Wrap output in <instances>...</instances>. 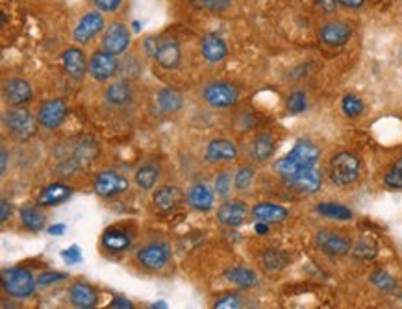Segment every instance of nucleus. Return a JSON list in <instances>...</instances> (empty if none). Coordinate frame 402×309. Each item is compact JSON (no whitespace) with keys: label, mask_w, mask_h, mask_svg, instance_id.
Segmentation results:
<instances>
[{"label":"nucleus","mask_w":402,"mask_h":309,"mask_svg":"<svg viewBox=\"0 0 402 309\" xmlns=\"http://www.w3.org/2000/svg\"><path fill=\"white\" fill-rule=\"evenodd\" d=\"M184 202V193L176 186H160L152 193V206L160 213H171L180 208Z\"/></svg>","instance_id":"nucleus-20"},{"label":"nucleus","mask_w":402,"mask_h":309,"mask_svg":"<svg viewBox=\"0 0 402 309\" xmlns=\"http://www.w3.org/2000/svg\"><path fill=\"white\" fill-rule=\"evenodd\" d=\"M2 124L17 141H28L38 134V117H34L26 108H8L2 117Z\"/></svg>","instance_id":"nucleus-3"},{"label":"nucleus","mask_w":402,"mask_h":309,"mask_svg":"<svg viewBox=\"0 0 402 309\" xmlns=\"http://www.w3.org/2000/svg\"><path fill=\"white\" fill-rule=\"evenodd\" d=\"M62 67L69 78L80 80L89 73V60L80 47H69V49L63 50Z\"/></svg>","instance_id":"nucleus-19"},{"label":"nucleus","mask_w":402,"mask_h":309,"mask_svg":"<svg viewBox=\"0 0 402 309\" xmlns=\"http://www.w3.org/2000/svg\"><path fill=\"white\" fill-rule=\"evenodd\" d=\"M73 197V187L69 184H63V182H54L43 187V191L39 193L36 204L41 208H54V206L65 204L69 198Z\"/></svg>","instance_id":"nucleus-25"},{"label":"nucleus","mask_w":402,"mask_h":309,"mask_svg":"<svg viewBox=\"0 0 402 309\" xmlns=\"http://www.w3.org/2000/svg\"><path fill=\"white\" fill-rule=\"evenodd\" d=\"M289 189H293L302 195H315L323 186V174L319 173V169H308V171H302V173L295 174L293 178H289L284 182Z\"/></svg>","instance_id":"nucleus-21"},{"label":"nucleus","mask_w":402,"mask_h":309,"mask_svg":"<svg viewBox=\"0 0 402 309\" xmlns=\"http://www.w3.org/2000/svg\"><path fill=\"white\" fill-rule=\"evenodd\" d=\"M160 178H162V167L156 161H145L134 173V182L141 191H152L158 186Z\"/></svg>","instance_id":"nucleus-28"},{"label":"nucleus","mask_w":402,"mask_h":309,"mask_svg":"<svg viewBox=\"0 0 402 309\" xmlns=\"http://www.w3.org/2000/svg\"><path fill=\"white\" fill-rule=\"evenodd\" d=\"M352 38V28L343 21H330L321 26L319 41L327 45L330 49H340L345 47Z\"/></svg>","instance_id":"nucleus-17"},{"label":"nucleus","mask_w":402,"mask_h":309,"mask_svg":"<svg viewBox=\"0 0 402 309\" xmlns=\"http://www.w3.org/2000/svg\"><path fill=\"white\" fill-rule=\"evenodd\" d=\"M315 211L319 213L321 217H325V219H332V221H341V223H345V221H351L352 219V211L343 204H338V202H321L317 204Z\"/></svg>","instance_id":"nucleus-34"},{"label":"nucleus","mask_w":402,"mask_h":309,"mask_svg":"<svg viewBox=\"0 0 402 309\" xmlns=\"http://www.w3.org/2000/svg\"><path fill=\"white\" fill-rule=\"evenodd\" d=\"M134 86L130 80H114L108 84L106 91H104V100L108 106L112 108H126L134 102Z\"/></svg>","instance_id":"nucleus-22"},{"label":"nucleus","mask_w":402,"mask_h":309,"mask_svg":"<svg viewBox=\"0 0 402 309\" xmlns=\"http://www.w3.org/2000/svg\"><path fill=\"white\" fill-rule=\"evenodd\" d=\"M215 195L223 200H227L234 191V174L230 171H221L214 180Z\"/></svg>","instance_id":"nucleus-37"},{"label":"nucleus","mask_w":402,"mask_h":309,"mask_svg":"<svg viewBox=\"0 0 402 309\" xmlns=\"http://www.w3.org/2000/svg\"><path fill=\"white\" fill-rule=\"evenodd\" d=\"M62 258L67 261L69 265H75V263H80V261H82V250H80L78 245H73V247H69L67 250H63Z\"/></svg>","instance_id":"nucleus-47"},{"label":"nucleus","mask_w":402,"mask_h":309,"mask_svg":"<svg viewBox=\"0 0 402 309\" xmlns=\"http://www.w3.org/2000/svg\"><path fill=\"white\" fill-rule=\"evenodd\" d=\"M69 115V106L63 99L45 100L38 110V123L45 130H58Z\"/></svg>","instance_id":"nucleus-11"},{"label":"nucleus","mask_w":402,"mask_h":309,"mask_svg":"<svg viewBox=\"0 0 402 309\" xmlns=\"http://www.w3.org/2000/svg\"><path fill=\"white\" fill-rule=\"evenodd\" d=\"M214 308H217V309L243 308V300H241V297H239V295H236V293H227V295H223V297L215 300Z\"/></svg>","instance_id":"nucleus-42"},{"label":"nucleus","mask_w":402,"mask_h":309,"mask_svg":"<svg viewBox=\"0 0 402 309\" xmlns=\"http://www.w3.org/2000/svg\"><path fill=\"white\" fill-rule=\"evenodd\" d=\"M0 158H2V160H0V174L4 176V174L8 173V161H10V152H8V150L4 149V147H2Z\"/></svg>","instance_id":"nucleus-53"},{"label":"nucleus","mask_w":402,"mask_h":309,"mask_svg":"<svg viewBox=\"0 0 402 309\" xmlns=\"http://www.w3.org/2000/svg\"><path fill=\"white\" fill-rule=\"evenodd\" d=\"M393 167L399 169V171H401V173H402V158H399V160L395 161V165H393Z\"/></svg>","instance_id":"nucleus-56"},{"label":"nucleus","mask_w":402,"mask_h":309,"mask_svg":"<svg viewBox=\"0 0 402 309\" xmlns=\"http://www.w3.org/2000/svg\"><path fill=\"white\" fill-rule=\"evenodd\" d=\"M256 180V171L252 165H241V167L234 173V191L245 193L254 186Z\"/></svg>","instance_id":"nucleus-36"},{"label":"nucleus","mask_w":402,"mask_h":309,"mask_svg":"<svg viewBox=\"0 0 402 309\" xmlns=\"http://www.w3.org/2000/svg\"><path fill=\"white\" fill-rule=\"evenodd\" d=\"M201 4L212 13H225L230 10L234 0H201Z\"/></svg>","instance_id":"nucleus-43"},{"label":"nucleus","mask_w":402,"mask_h":309,"mask_svg":"<svg viewBox=\"0 0 402 309\" xmlns=\"http://www.w3.org/2000/svg\"><path fill=\"white\" fill-rule=\"evenodd\" d=\"M204 158L208 163H214V165L234 163L239 158V149L238 145L228 137H215L208 143Z\"/></svg>","instance_id":"nucleus-16"},{"label":"nucleus","mask_w":402,"mask_h":309,"mask_svg":"<svg viewBox=\"0 0 402 309\" xmlns=\"http://www.w3.org/2000/svg\"><path fill=\"white\" fill-rule=\"evenodd\" d=\"M384 184L386 187H390V189H402V173L399 169H391L388 173L384 174Z\"/></svg>","instance_id":"nucleus-44"},{"label":"nucleus","mask_w":402,"mask_h":309,"mask_svg":"<svg viewBox=\"0 0 402 309\" xmlns=\"http://www.w3.org/2000/svg\"><path fill=\"white\" fill-rule=\"evenodd\" d=\"M19 219L21 224L25 226L28 232L32 234H38L41 230L45 228V224H47V215H45V211L41 210V206H26L23 210L19 211Z\"/></svg>","instance_id":"nucleus-31"},{"label":"nucleus","mask_w":402,"mask_h":309,"mask_svg":"<svg viewBox=\"0 0 402 309\" xmlns=\"http://www.w3.org/2000/svg\"><path fill=\"white\" fill-rule=\"evenodd\" d=\"M154 62L165 71H175L182 62V49L175 38H160Z\"/></svg>","instance_id":"nucleus-18"},{"label":"nucleus","mask_w":402,"mask_h":309,"mask_svg":"<svg viewBox=\"0 0 402 309\" xmlns=\"http://www.w3.org/2000/svg\"><path fill=\"white\" fill-rule=\"evenodd\" d=\"M132 234L128 230L121 228V226H114V228H108L101 237V245L104 250L112 254H123L126 250L132 248Z\"/></svg>","instance_id":"nucleus-24"},{"label":"nucleus","mask_w":402,"mask_h":309,"mask_svg":"<svg viewBox=\"0 0 402 309\" xmlns=\"http://www.w3.org/2000/svg\"><path fill=\"white\" fill-rule=\"evenodd\" d=\"M360 169H362V161L354 152H340L330 161L328 174L334 186L349 187L354 182H358Z\"/></svg>","instance_id":"nucleus-4"},{"label":"nucleus","mask_w":402,"mask_h":309,"mask_svg":"<svg viewBox=\"0 0 402 309\" xmlns=\"http://www.w3.org/2000/svg\"><path fill=\"white\" fill-rule=\"evenodd\" d=\"M119 56H115L112 52L101 49L95 50L91 58H89V76L99 84L110 82L117 73H119L121 63L117 60Z\"/></svg>","instance_id":"nucleus-8"},{"label":"nucleus","mask_w":402,"mask_h":309,"mask_svg":"<svg viewBox=\"0 0 402 309\" xmlns=\"http://www.w3.org/2000/svg\"><path fill=\"white\" fill-rule=\"evenodd\" d=\"M321 160V149L315 143L308 141V139H299L295 143V147L289 150L288 154L277 160L275 163V171L280 178L286 180L293 178L295 174L302 173V171H308V169H315Z\"/></svg>","instance_id":"nucleus-1"},{"label":"nucleus","mask_w":402,"mask_h":309,"mask_svg":"<svg viewBox=\"0 0 402 309\" xmlns=\"http://www.w3.org/2000/svg\"><path fill=\"white\" fill-rule=\"evenodd\" d=\"M12 217V204L8 202L6 198L0 200V223H8V219Z\"/></svg>","instance_id":"nucleus-50"},{"label":"nucleus","mask_w":402,"mask_h":309,"mask_svg":"<svg viewBox=\"0 0 402 309\" xmlns=\"http://www.w3.org/2000/svg\"><path fill=\"white\" fill-rule=\"evenodd\" d=\"M225 280L228 284H232L234 287H238L241 291L252 289L258 285V274L256 271H252L251 267H243V265H236L230 267L225 271Z\"/></svg>","instance_id":"nucleus-29"},{"label":"nucleus","mask_w":402,"mask_h":309,"mask_svg":"<svg viewBox=\"0 0 402 309\" xmlns=\"http://www.w3.org/2000/svg\"><path fill=\"white\" fill-rule=\"evenodd\" d=\"M286 108L291 115H301L308 110V97L304 91H293L286 100Z\"/></svg>","instance_id":"nucleus-40"},{"label":"nucleus","mask_w":402,"mask_h":309,"mask_svg":"<svg viewBox=\"0 0 402 309\" xmlns=\"http://www.w3.org/2000/svg\"><path fill=\"white\" fill-rule=\"evenodd\" d=\"M201 52L208 63H221L228 58V45L217 34H206L201 39Z\"/></svg>","instance_id":"nucleus-27"},{"label":"nucleus","mask_w":402,"mask_h":309,"mask_svg":"<svg viewBox=\"0 0 402 309\" xmlns=\"http://www.w3.org/2000/svg\"><path fill=\"white\" fill-rule=\"evenodd\" d=\"M289 261H291L289 254L284 252V250H278V248H271V250H265L262 254V265H264L267 272L284 271L289 265Z\"/></svg>","instance_id":"nucleus-33"},{"label":"nucleus","mask_w":402,"mask_h":309,"mask_svg":"<svg viewBox=\"0 0 402 309\" xmlns=\"http://www.w3.org/2000/svg\"><path fill=\"white\" fill-rule=\"evenodd\" d=\"M106 28V21L104 15L99 10H91L86 15L80 17V21L76 23L75 30H73V39L78 45H88L93 38H97L101 32Z\"/></svg>","instance_id":"nucleus-14"},{"label":"nucleus","mask_w":402,"mask_h":309,"mask_svg":"<svg viewBox=\"0 0 402 309\" xmlns=\"http://www.w3.org/2000/svg\"><path fill=\"white\" fill-rule=\"evenodd\" d=\"M315 245L321 252H325L327 256L332 258H341L351 252L352 243L349 237L338 234L334 230H319L315 235Z\"/></svg>","instance_id":"nucleus-15"},{"label":"nucleus","mask_w":402,"mask_h":309,"mask_svg":"<svg viewBox=\"0 0 402 309\" xmlns=\"http://www.w3.org/2000/svg\"><path fill=\"white\" fill-rule=\"evenodd\" d=\"M151 108L152 113L158 117H171L182 112L184 97L180 91H176L173 87H162L152 97Z\"/></svg>","instance_id":"nucleus-12"},{"label":"nucleus","mask_w":402,"mask_h":309,"mask_svg":"<svg viewBox=\"0 0 402 309\" xmlns=\"http://www.w3.org/2000/svg\"><path fill=\"white\" fill-rule=\"evenodd\" d=\"M202 100L212 110H230L239 102V89L232 82L214 80L202 87Z\"/></svg>","instance_id":"nucleus-5"},{"label":"nucleus","mask_w":402,"mask_h":309,"mask_svg":"<svg viewBox=\"0 0 402 309\" xmlns=\"http://www.w3.org/2000/svg\"><path fill=\"white\" fill-rule=\"evenodd\" d=\"M136 261L143 267L145 271H164L171 261V247L164 241L149 243L136 252Z\"/></svg>","instance_id":"nucleus-6"},{"label":"nucleus","mask_w":402,"mask_h":309,"mask_svg":"<svg viewBox=\"0 0 402 309\" xmlns=\"http://www.w3.org/2000/svg\"><path fill=\"white\" fill-rule=\"evenodd\" d=\"M65 278H67L65 272H43V274L38 276V285H52L58 284V282H63Z\"/></svg>","instance_id":"nucleus-46"},{"label":"nucleus","mask_w":402,"mask_h":309,"mask_svg":"<svg viewBox=\"0 0 402 309\" xmlns=\"http://www.w3.org/2000/svg\"><path fill=\"white\" fill-rule=\"evenodd\" d=\"M251 215V208L239 198H227L217 208V223L225 228H239L241 224L247 223V219Z\"/></svg>","instance_id":"nucleus-10"},{"label":"nucleus","mask_w":402,"mask_h":309,"mask_svg":"<svg viewBox=\"0 0 402 309\" xmlns=\"http://www.w3.org/2000/svg\"><path fill=\"white\" fill-rule=\"evenodd\" d=\"M289 211L280 204H273V202H260L252 208V217L260 221V223L267 224H280L288 219Z\"/></svg>","instance_id":"nucleus-30"},{"label":"nucleus","mask_w":402,"mask_h":309,"mask_svg":"<svg viewBox=\"0 0 402 309\" xmlns=\"http://www.w3.org/2000/svg\"><path fill=\"white\" fill-rule=\"evenodd\" d=\"M369 280H371V284L375 285L378 291H382V293H390L391 295V293L399 291V284H397V280L391 276L390 272L375 271L371 272Z\"/></svg>","instance_id":"nucleus-38"},{"label":"nucleus","mask_w":402,"mask_h":309,"mask_svg":"<svg viewBox=\"0 0 402 309\" xmlns=\"http://www.w3.org/2000/svg\"><path fill=\"white\" fill-rule=\"evenodd\" d=\"M254 230H256V234H258V235L269 234V224L260 223V221H256V226H254Z\"/></svg>","instance_id":"nucleus-54"},{"label":"nucleus","mask_w":402,"mask_h":309,"mask_svg":"<svg viewBox=\"0 0 402 309\" xmlns=\"http://www.w3.org/2000/svg\"><path fill=\"white\" fill-rule=\"evenodd\" d=\"M158 41H160V38H147L143 41V50L149 58H154V54H156Z\"/></svg>","instance_id":"nucleus-49"},{"label":"nucleus","mask_w":402,"mask_h":309,"mask_svg":"<svg viewBox=\"0 0 402 309\" xmlns=\"http://www.w3.org/2000/svg\"><path fill=\"white\" fill-rule=\"evenodd\" d=\"M186 202L189 208H193L199 213H208L214 210L215 206V191L206 184H195L189 187L186 195Z\"/></svg>","instance_id":"nucleus-26"},{"label":"nucleus","mask_w":402,"mask_h":309,"mask_svg":"<svg viewBox=\"0 0 402 309\" xmlns=\"http://www.w3.org/2000/svg\"><path fill=\"white\" fill-rule=\"evenodd\" d=\"M67 230V226L65 224H54V226H51L49 228V234L51 235H63V232Z\"/></svg>","instance_id":"nucleus-55"},{"label":"nucleus","mask_w":402,"mask_h":309,"mask_svg":"<svg viewBox=\"0 0 402 309\" xmlns=\"http://www.w3.org/2000/svg\"><path fill=\"white\" fill-rule=\"evenodd\" d=\"M95 156H97V145L93 141L91 143H80L75 150V156H73V160L78 163V167L84 165L86 161L95 160Z\"/></svg>","instance_id":"nucleus-41"},{"label":"nucleus","mask_w":402,"mask_h":309,"mask_svg":"<svg viewBox=\"0 0 402 309\" xmlns=\"http://www.w3.org/2000/svg\"><path fill=\"white\" fill-rule=\"evenodd\" d=\"M315 6L323 13H334L338 10V6H340V2L338 0H317Z\"/></svg>","instance_id":"nucleus-48"},{"label":"nucleus","mask_w":402,"mask_h":309,"mask_svg":"<svg viewBox=\"0 0 402 309\" xmlns=\"http://www.w3.org/2000/svg\"><path fill=\"white\" fill-rule=\"evenodd\" d=\"M2 97H4V102L13 108H25L34 100V89H32L30 82L25 78L12 76L2 84Z\"/></svg>","instance_id":"nucleus-13"},{"label":"nucleus","mask_w":402,"mask_h":309,"mask_svg":"<svg viewBox=\"0 0 402 309\" xmlns=\"http://www.w3.org/2000/svg\"><path fill=\"white\" fill-rule=\"evenodd\" d=\"M102 49L112 52L115 56H121L125 54L126 50L130 49L132 45V34L128 30V26L121 21H114L104 28V34H102Z\"/></svg>","instance_id":"nucleus-9"},{"label":"nucleus","mask_w":402,"mask_h":309,"mask_svg":"<svg viewBox=\"0 0 402 309\" xmlns=\"http://www.w3.org/2000/svg\"><path fill=\"white\" fill-rule=\"evenodd\" d=\"M0 284H2V291L6 293L8 297L15 298V300H26V298H30L36 293L38 278L28 269L12 267V269H4L2 271Z\"/></svg>","instance_id":"nucleus-2"},{"label":"nucleus","mask_w":402,"mask_h":309,"mask_svg":"<svg viewBox=\"0 0 402 309\" xmlns=\"http://www.w3.org/2000/svg\"><path fill=\"white\" fill-rule=\"evenodd\" d=\"M67 297H69V302L75 308L80 309H93L99 304V291L95 289L93 285L86 284V282L71 284L69 289H67Z\"/></svg>","instance_id":"nucleus-23"},{"label":"nucleus","mask_w":402,"mask_h":309,"mask_svg":"<svg viewBox=\"0 0 402 309\" xmlns=\"http://www.w3.org/2000/svg\"><path fill=\"white\" fill-rule=\"evenodd\" d=\"M95 8L102 13H115L123 6V0H93Z\"/></svg>","instance_id":"nucleus-45"},{"label":"nucleus","mask_w":402,"mask_h":309,"mask_svg":"<svg viewBox=\"0 0 402 309\" xmlns=\"http://www.w3.org/2000/svg\"><path fill=\"white\" fill-rule=\"evenodd\" d=\"M340 6L347 8V10H360V8L365 6L367 0H338Z\"/></svg>","instance_id":"nucleus-52"},{"label":"nucleus","mask_w":402,"mask_h":309,"mask_svg":"<svg viewBox=\"0 0 402 309\" xmlns=\"http://www.w3.org/2000/svg\"><path fill=\"white\" fill-rule=\"evenodd\" d=\"M93 189L101 198H117L130 189V180L125 174L106 169L95 176Z\"/></svg>","instance_id":"nucleus-7"},{"label":"nucleus","mask_w":402,"mask_h":309,"mask_svg":"<svg viewBox=\"0 0 402 309\" xmlns=\"http://www.w3.org/2000/svg\"><path fill=\"white\" fill-rule=\"evenodd\" d=\"M275 150H277L275 137L267 134V132L258 134L256 139L252 141V158H254V161H258V163H267L275 156Z\"/></svg>","instance_id":"nucleus-32"},{"label":"nucleus","mask_w":402,"mask_h":309,"mask_svg":"<svg viewBox=\"0 0 402 309\" xmlns=\"http://www.w3.org/2000/svg\"><path fill=\"white\" fill-rule=\"evenodd\" d=\"M351 254L354 260L358 261H371L378 256V245L369 237H362L354 243L351 248Z\"/></svg>","instance_id":"nucleus-35"},{"label":"nucleus","mask_w":402,"mask_h":309,"mask_svg":"<svg viewBox=\"0 0 402 309\" xmlns=\"http://www.w3.org/2000/svg\"><path fill=\"white\" fill-rule=\"evenodd\" d=\"M110 308H115V309H132L134 304L128 300V298L125 297H115L114 300H112V304H110Z\"/></svg>","instance_id":"nucleus-51"},{"label":"nucleus","mask_w":402,"mask_h":309,"mask_svg":"<svg viewBox=\"0 0 402 309\" xmlns=\"http://www.w3.org/2000/svg\"><path fill=\"white\" fill-rule=\"evenodd\" d=\"M365 110L364 100L356 97V95H345L341 100V112L345 113V117L356 119L360 117Z\"/></svg>","instance_id":"nucleus-39"}]
</instances>
